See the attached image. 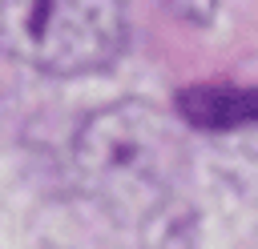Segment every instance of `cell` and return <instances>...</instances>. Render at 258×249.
Masks as SVG:
<instances>
[{"mask_svg": "<svg viewBox=\"0 0 258 249\" xmlns=\"http://www.w3.org/2000/svg\"><path fill=\"white\" fill-rule=\"evenodd\" d=\"M189 173L177 125L149 100H113L73 137V177L113 221L145 229L181 201Z\"/></svg>", "mask_w": 258, "mask_h": 249, "instance_id": "cell-1", "label": "cell"}, {"mask_svg": "<svg viewBox=\"0 0 258 249\" xmlns=\"http://www.w3.org/2000/svg\"><path fill=\"white\" fill-rule=\"evenodd\" d=\"M137 233H141V249H198V213L185 201H177Z\"/></svg>", "mask_w": 258, "mask_h": 249, "instance_id": "cell-4", "label": "cell"}, {"mask_svg": "<svg viewBox=\"0 0 258 249\" xmlns=\"http://www.w3.org/2000/svg\"><path fill=\"white\" fill-rule=\"evenodd\" d=\"M129 20L105 0H0V52L48 76H89L121 60Z\"/></svg>", "mask_w": 258, "mask_h": 249, "instance_id": "cell-2", "label": "cell"}, {"mask_svg": "<svg viewBox=\"0 0 258 249\" xmlns=\"http://www.w3.org/2000/svg\"><path fill=\"white\" fill-rule=\"evenodd\" d=\"M177 116L202 133H234L258 125V84L202 80L177 92Z\"/></svg>", "mask_w": 258, "mask_h": 249, "instance_id": "cell-3", "label": "cell"}]
</instances>
